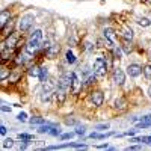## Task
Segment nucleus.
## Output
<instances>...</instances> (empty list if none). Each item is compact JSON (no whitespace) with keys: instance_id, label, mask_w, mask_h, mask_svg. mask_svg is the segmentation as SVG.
Returning a JSON list of instances; mask_svg holds the SVG:
<instances>
[{"instance_id":"nucleus-20","label":"nucleus","mask_w":151,"mask_h":151,"mask_svg":"<svg viewBox=\"0 0 151 151\" xmlns=\"http://www.w3.org/2000/svg\"><path fill=\"white\" fill-rule=\"evenodd\" d=\"M142 73L145 74V77H147V79H151V64H147V65L144 67Z\"/></svg>"},{"instance_id":"nucleus-37","label":"nucleus","mask_w":151,"mask_h":151,"mask_svg":"<svg viewBox=\"0 0 151 151\" xmlns=\"http://www.w3.org/2000/svg\"><path fill=\"white\" fill-rule=\"evenodd\" d=\"M134 150H141V147L139 145H132V147L127 148V151H134Z\"/></svg>"},{"instance_id":"nucleus-28","label":"nucleus","mask_w":151,"mask_h":151,"mask_svg":"<svg viewBox=\"0 0 151 151\" xmlns=\"http://www.w3.org/2000/svg\"><path fill=\"white\" fill-rule=\"evenodd\" d=\"M18 139H29L30 141V139H33V136L32 134H26V133H20L18 134Z\"/></svg>"},{"instance_id":"nucleus-29","label":"nucleus","mask_w":151,"mask_h":151,"mask_svg":"<svg viewBox=\"0 0 151 151\" xmlns=\"http://www.w3.org/2000/svg\"><path fill=\"white\" fill-rule=\"evenodd\" d=\"M26 118H27L26 112H21V113H18V116H17V119H18V121H21V122L26 121Z\"/></svg>"},{"instance_id":"nucleus-14","label":"nucleus","mask_w":151,"mask_h":151,"mask_svg":"<svg viewBox=\"0 0 151 151\" xmlns=\"http://www.w3.org/2000/svg\"><path fill=\"white\" fill-rule=\"evenodd\" d=\"M40 73H41V68L38 67H32L29 70V76H32V77H40Z\"/></svg>"},{"instance_id":"nucleus-13","label":"nucleus","mask_w":151,"mask_h":151,"mask_svg":"<svg viewBox=\"0 0 151 151\" xmlns=\"http://www.w3.org/2000/svg\"><path fill=\"white\" fill-rule=\"evenodd\" d=\"M44 91H47V92H53V91H56V82H55L53 79L45 80V82H44Z\"/></svg>"},{"instance_id":"nucleus-22","label":"nucleus","mask_w":151,"mask_h":151,"mask_svg":"<svg viewBox=\"0 0 151 151\" xmlns=\"http://www.w3.org/2000/svg\"><path fill=\"white\" fill-rule=\"evenodd\" d=\"M121 47H122V52H124V53H127V55L132 52V47H130V44H129V40H125L124 44H122Z\"/></svg>"},{"instance_id":"nucleus-1","label":"nucleus","mask_w":151,"mask_h":151,"mask_svg":"<svg viewBox=\"0 0 151 151\" xmlns=\"http://www.w3.org/2000/svg\"><path fill=\"white\" fill-rule=\"evenodd\" d=\"M41 42H42V30L38 29L29 38V42L26 44V53L27 55H35L38 52V48L41 47Z\"/></svg>"},{"instance_id":"nucleus-5","label":"nucleus","mask_w":151,"mask_h":151,"mask_svg":"<svg viewBox=\"0 0 151 151\" xmlns=\"http://www.w3.org/2000/svg\"><path fill=\"white\" fill-rule=\"evenodd\" d=\"M80 88H82V82L79 80V77H77L74 73H71V86H70L71 92H73V94H79Z\"/></svg>"},{"instance_id":"nucleus-16","label":"nucleus","mask_w":151,"mask_h":151,"mask_svg":"<svg viewBox=\"0 0 151 151\" xmlns=\"http://www.w3.org/2000/svg\"><path fill=\"white\" fill-rule=\"evenodd\" d=\"M12 26H14V21H9V23L6 24V26H5V27L2 29V30H3V35H6V36H9V35H11L9 32L12 30Z\"/></svg>"},{"instance_id":"nucleus-19","label":"nucleus","mask_w":151,"mask_h":151,"mask_svg":"<svg viewBox=\"0 0 151 151\" xmlns=\"http://www.w3.org/2000/svg\"><path fill=\"white\" fill-rule=\"evenodd\" d=\"M44 122H45V119L41 118V116H33V118H30V124H40V125H42Z\"/></svg>"},{"instance_id":"nucleus-31","label":"nucleus","mask_w":151,"mask_h":151,"mask_svg":"<svg viewBox=\"0 0 151 151\" xmlns=\"http://www.w3.org/2000/svg\"><path fill=\"white\" fill-rule=\"evenodd\" d=\"M95 82H97L95 76H89V77H88V80H86V85L89 86V85H92V83H95Z\"/></svg>"},{"instance_id":"nucleus-38","label":"nucleus","mask_w":151,"mask_h":151,"mask_svg":"<svg viewBox=\"0 0 151 151\" xmlns=\"http://www.w3.org/2000/svg\"><path fill=\"white\" fill-rule=\"evenodd\" d=\"M6 127H5V125H2V127H0V133H2V134H6Z\"/></svg>"},{"instance_id":"nucleus-4","label":"nucleus","mask_w":151,"mask_h":151,"mask_svg":"<svg viewBox=\"0 0 151 151\" xmlns=\"http://www.w3.org/2000/svg\"><path fill=\"white\" fill-rule=\"evenodd\" d=\"M104 40H106V42H107L109 47H115V45H116V35H115V30L110 29V27L104 29Z\"/></svg>"},{"instance_id":"nucleus-41","label":"nucleus","mask_w":151,"mask_h":151,"mask_svg":"<svg viewBox=\"0 0 151 151\" xmlns=\"http://www.w3.org/2000/svg\"><path fill=\"white\" fill-rule=\"evenodd\" d=\"M98 148H101V150H103V148H109V145H107V144H106V145H100Z\"/></svg>"},{"instance_id":"nucleus-12","label":"nucleus","mask_w":151,"mask_h":151,"mask_svg":"<svg viewBox=\"0 0 151 151\" xmlns=\"http://www.w3.org/2000/svg\"><path fill=\"white\" fill-rule=\"evenodd\" d=\"M9 21H11V14L8 11H2V14H0V26H2V29L6 26Z\"/></svg>"},{"instance_id":"nucleus-35","label":"nucleus","mask_w":151,"mask_h":151,"mask_svg":"<svg viewBox=\"0 0 151 151\" xmlns=\"http://www.w3.org/2000/svg\"><path fill=\"white\" fill-rule=\"evenodd\" d=\"M113 53H115V58H121V48L119 47H115V50H113Z\"/></svg>"},{"instance_id":"nucleus-39","label":"nucleus","mask_w":151,"mask_h":151,"mask_svg":"<svg viewBox=\"0 0 151 151\" xmlns=\"http://www.w3.org/2000/svg\"><path fill=\"white\" fill-rule=\"evenodd\" d=\"M65 124H68V125H74V124H76V121H74V119H67V121H65Z\"/></svg>"},{"instance_id":"nucleus-27","label":"nucleus","mask_w":151,"mask_h":151,"mask_svg":"<svg viewBox=\"0 0 151 151\" xmlns=\"http://www.w3.org/2000/svg\"><path fill=\"white\" fill-rule=\"evenodd\" d=\"M85 125H77L76 127V134H85Z\"/></svg>"},{"instance_id":"nucleus-2","label":"nucleus","mask_w":151,"mask_h":151,"mask_svg":"<svg viewBox=\"0 0 151 151\" xmlns=\"http://www.w3.org/2000/svg\"><path fill=\"white\" fill-rule=\"evenodd\" d=\"M94 73H95L97 76H100V77L106 76V73H107L106 59H103V58H97V59L94 60Z\"/></svg>"},{"instance_id":"nucleus-23","label":"nucleus","mask_w":151,"mask_h":151,"mask_svg":"<svg viewBox=\"0 0 151 151\" xmlns=\"http://www.w3.org/2000/svg\"><path fill=\"white\" fill-rule=\"evenodd\" d=\"M137 23H139L141 27H148L150 24H151V21H150L148 18H139V21H137Z\"/></svg>"},{"instance_id":"nucleus-40","label":"nucleus","mask_w":151,"mask_h":151,"mask_svg":"<svg viewBox=\"0 0 151 151\" xmlns=\"http://www.w3.org/2000/svg\"><path fill=\"white\" fill-rule=\"evenodd\" d=\"M130 142H141V137H133Z\"/></svg>"},{"instance_id":"nucleus-42","label":"nucleus","mask_w":151,"mask_h":151,"mask_svg":"<svg viewBox=\"0 0 151 151\" xmlns=\"http://www.w3.org/2000/svg\"><path fill=\"white\" fill-rule=\"evenodd\" d=\"M148 95H150V98H151V86L148 88Z\"/></svg>"},{"instance_id":"nucleus-3","label":"nucleus","mask_w":151,"mask_h":151,"mask_svg":"<svg viewBox=\"0 0 151 151\" xmlns=\"http://www.w3.org/2000/svg\"><path fill=\"white\" fill-rule=\"evenodd\" d=\"M33 21H35V18H33L32 14H27V15L21 17V20H20V23H18L20 30H21V32H27V30H30Z\"/></svg>"},{"instance_id":"nucleus-9","label":"nucleus","mask_w":151,"mask_h":151,"mask_svg":"<svg viewBox=\"0 0 151 151\" xmlns=\"http://www.w3.org/2000/svg\"><path fill=\"white\" fill-rule=\"evenodd\" d=\"M141 73H142V68L136 64H130L127 67V74L130 77H137V76H141Z\"/></svg>"},{"instance_id":"nucleus-15","label":"nucleus","mask_w":151,"mask_h":151,"mask_svg":"<svg viewBox=\"0 0 151 151\" xmlns=\"http://www.w3.org/2000/svg\"><path fill=\"white\" fill-rule=\"evenodd\" d=\"M65 58H67L68 64H74V62H76V56H74V53L71 52V50H68V52L65 53Z\"/></svg>"},{"instance_id":"nucleus-24","label":"nucleus","mask_w":151,"mask_h":151,"mask_svg":"<svg viewBox=\"0 0 151 151\" xmlns=\"http://www.w3.org/2000/svg\"><path fill=\"white\" fill-rule=\"evenodd\" d=\"M124 38H125V40H129V41H132V38H133V30L127 27V29L124 30Z\"/></svg>"},{"instance_id":"nucleus-25","label":"nucleus","mask_w":151,"mask_h":151,"mask_svg":"<svg viewBox=\"0 0 151 151\" xmlns=\"http://www.w3.org/2000/svg\"><path fill=\"white\" fill-rule=\"evenodd\" d=\"M40 80L44 83L47 80V68H41V73H40Z\"/></svg>"},{"instance_id":"nucleus-36","label":"nucleus","mask_w":151,"mask_h":151,"mask_svg":"<svg viewBox=\"0 0 151 151\" xmlns=\"http://www.w3.org/2000/svg\"><path fill=\"white\" fill-rule=\"evenodd\" d=\"M2 110H3V112H11V107H9L6 103H2Z\"/></svg>"},{"instance_id":"nucleus-7","label":"nucleus","mask_w":151,"mask_h":151,"mask_svg":"<svg viewBox=\"0 0 151 151\" xmlns=\"http://www.w3.org/2000/svg\"><path fill=\"white\" fill-rule=\"evenodd\" d=\"M18 40H20V35H18V33H11V35L6 38L5 47H6V48H14V47L17 45Z\"/></svg>"},{"instance_id":"nucleus-32","label":"nucleus","mask_w":151,"mask_h":151,"mask_svg":"<svg viewBox=\"0 0 151 151\" xmlns=\"http://www.w3.org/2000/svg\"><path fill=\"white\" fill-rule=\"evenodd\" d=\"M109 129V124H98L95 125V130H107Z\"/></svg>"},{"instance_id":"nucleus-6","label":"nucleus","mask_w":151,"mask_h":151,"mask_svg":"<svg viewBox=\"0 0 151 151\" xmlns=\"http://www.w3.org/2000/svg\"><path fill=\"white\" fill-rule=\"evenodd\" d=\"M113 82H115L118 86L124 85V82H125V74H124V71H122V70L116 68L115 71H113Z\"/></svg>"},{"instance_id":"nucleus-8","label":"nucleus","mask_w":151,"mask_h":151,"mask_svg":"<svg viewBox=\"0 0 151 151\" xmlns=\"http://www.w3.org/2000/svg\"><path fill=\"white\" fill-rule=\"evenodd\" d=\"M91 101L94 103V106H101L103 101H104V97H103V92L101 91H95L91 94Z\"/></svg>"},{"instance_id":"nucleus-30","label":"nucleus","mask_w":151,"mask_h":151,"mask_svg":"<svg viewBox=\"0 0 151 151\" xmlns=\"http://www.w3.org/2000/svg\"><path fill=\"white\" fill-rule=\"evenodd\" d=\"M76 134V132H71V133H65V134H60V139H71V137Z\"/></svg>"},{"instance_id":"nucleus-10","label":"nucleus","mask_w":151,"mask_h":151,"mask_svg":"<svg viewBox=\"0 0 151 151\" xmlns=\"http://www.w3.org/2000/svg\"><path fill=\"white\" fill-rule=\"evenodd\" d=\"M58 53H59V44H52L47 50H45V55H47V58H50V59H55L56 56H58Z\"/></svg>"},{"instance_id":"nucleus-11","label":"nucleus","mask_w":151,"mask_h":151,"mask_svg":"<svg viewBox=\"0 0 151 151\" xmlns=\"http://www.w3.org/2000/svg\"><path fill=\"white\" fill-rule=\"evenodd\" d=\"M65 91H67V89H64V88H60V86L56 88L55 94H56V98H58V103H59V104H64V101H65V98H67Z\"/></svg>"},{"instance_id":"nucleus-34","label":"nucleus","mask_w":151,"mask_h":151,"mask_svg":"<svg viewBox=\"0 0 151 151\" xmlns=\"http://www.w3.org/2000/svg\"><path fill=\"white\" fill-rule=\"evenodd\" d=\"M50 134H52V136H59V134H60V130L56 129V127H53L52 130H50Z\"/></svg>"},{"instance_id":"nucleus-26","label":"nucleus","mask_w":151,"mask_h":151,"mask_svg":"<svg viewBox=\"0 0 151 151\" xmlns=\"http://www.w3.org/2000/svg\"><path fill=\"white\" fill-rule=\"evenodd\" d=\"M50 97H52V92H47V91H44V92H42V95H41V101H48Z\"/></svg>"},{"instance_id":"nucleus-21","label":"nucleus","mask_w":151,"mask_h":151,"mask_svg":"<svg viewBox=\"0 0 151 151\" xmlns=\"http://www.w3.org/2000/svg\"><path fill=\"white\" fill-rule=\"evenodd\" d=\"M8 77H11V71L6 70V68H2V73H0V79H2V80H6Z\"/></svg>"},{"instance_id":"nucleus-43","label":"nucleus","mask_w":151,"mask_h":151,"mask_svg":"<svg viewBox=\"0 0 151 151\" xmlns=\"http://www.w3.org/2000/svg\"><path fill=\"white\" fill-rule=\"evenodd\" d=\"M148 3H150V5H151V0H148Z\"/></svg>"},{"instance_id":"nucleus-18","label":"nucleus","mask_w":151,"mask_h":151,"mask_svg":"<svg viewBox=\"0 0 151 151\" xmlns=\"http://www.w3.org/2000/svg\"><path fill=\"white\" fill-rule=\"evenodd\" d=\"M115 107L116 109H124L125 107V100L124 98H116L115 100Z\"/></svg>"},{"instance_id":"nucleus-33","label":"nucleus","mask_w":151,"mask_h":151,"mask_svg":"<svg viewBox=\"0 0 151 151\" xmlns=\"http://www.w3.org/2000/svg\"><path fill=\"white\" fill-rule=\"evenodd\" d=\"M141 142L151 145V136H142V137H141Z\"/></svg>"},{"instance_id":"nucleus-17","label":"nucleus","mask_w":151,"mask_h":151,"mask_svg":"<svg viewBox=\"0 0 151 151\" xmlns=\"http://www.w3.org/2000/svg\"><path fill=\"white\" fill-rule=\"evenodd\" d=\"M2 147H3V150H8V148H12L14 147V141L11 139V137H8V139H5L3 141V144H2Z\"/></svg>"}]
</instances>
